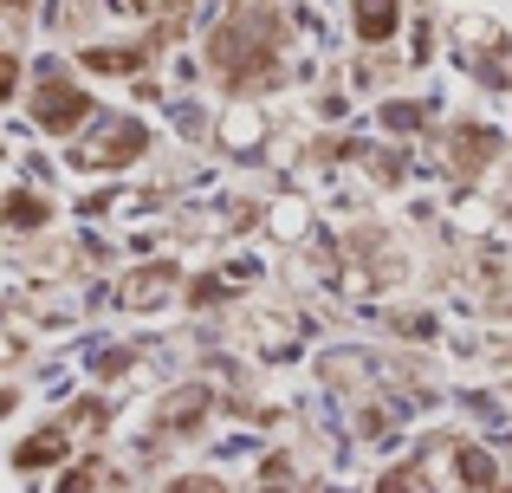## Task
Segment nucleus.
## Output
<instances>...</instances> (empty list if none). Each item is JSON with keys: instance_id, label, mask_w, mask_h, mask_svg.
<instances>
[{"instance_id": "nucleus-7", "label": "nucleus", "mask_w": 512, "mask_h": 493, "mask_svg": "<svg viewBox=\"0 0 512 493\" xmlns=\"http://www.w3.org/2000/svg\"><path fill=\"white\" fill-rule=\"evenodd\" d=\"M7 215H13V228H33V221H46V208H39L33 195H13V202H7Z\"/></svg>"}, {"instance_id": "nucleus-8", "label": "nucleus", "mask_w": 512, "mask_h": 493, "mask_svg": "<svg viewBox=\"0 0 512 493\" xmlns=\"http://www.w3.org/2000/svg\"><path fill=\"white\" fill-rule=\"evenodd\" d=\"M59 493H91V468H78V474H72V481H65Z\"/></svg>"}, {"instance_id": "nucleus-6", "label": "nucleus", "mask_w": 512, "mask_h": 493, "mask_svg": "<svg viewBox=\"0 0 512 493\" xmlns=\"http://www.w3.org/2000/svg\"><path fill=\"white\" fill-rule=\"evenodd\" d=\"M461 481H474V487H487V481H493V461L480 455V448H467V455H461Z\"/></svg>"}, {"instance_id": "nucleus-4", "label": "nucleus", "mask_w": 512, "mask_h": 493, "mask_svg": "<svg viewBox=\"0 0 512 493\" xmlns=\"http://www.w3.org/2000/svg\"><path fill=\"white\" fill-rule=\"evenodd\" d=\"M59 455H65V435L46 429V435H33V442L20 448V468H39V461H59Z\"/></svg>"}, {"instance_id": "nucleus-9", "label": "nucleus", "mask_w": 512, "mask_h": 493, "mask_svg": "<svg viewBox=\"0 0 512 493\" xmlns=\"http://www.w3.org/2000/svg\"><path fill=\"white\" fill-rule=\"evenodd\" d=\"M169 493H221V487H214V481H175Z\"/></svg>"}, {"instance_id": "nucleus-3", "label": "nucleus", "mask_w": 512, "mask_h": 493, "mask_svg": "<svg viewBox=\"0 0 512 493\" xmlns=\"http://www.w3.org/2000/svg\"><path fill=\"white\" fill-rule=\"evenodd\" d=\"M137 150H143V130H137V124H117V137L98 143V163H130Z\"/></svg>"}, {"instance_id": "nucleus-1", "label": "nucleus", "mask_w": 512, "mask_h": 493, "mask_svg": "<svg viewBox=\"0 0 512 493\" xmlns=\"http://www.w3.org/2000/svg\"><path fill=\"white\" fill-rule=\"evenodd\" d=\"M91 104H85V91H72V85H59V72H52V85H46V98H39V117H46L52 130H72L78 117H85Z\"/></svg>"}, {"instance_id": "nucleus-5", "label": "nucleus", "mask_w": 512, "mask_h": 493, "mask_svg": "<svg viewBox=\"0 0 512 493\" xmlns=\"http://www.w3.org/2000/svg\"><path fill=\"white\" fill-rule=\"evenodd\" d=\"M493 150H500V143H493L487 130H480V137H461V150H454V156H461V169H480V163H487Z\"/></svg>"}, {"instance_id": "nucleus-2", "label": "nucleus", "mask_w": 512, "mask_h": 493, "mask_svg": "<svg viewBox=\"0 0 512 493\" xmlns=\"http://www.w3.org/2000/svg\"><path fill=\"white\" fill-rule=\"evenodd\" d=\"M396 20H402V13H396V0H357V33L370 39V46L396 33Z\"/></svg>"}, {"instance_id": "nucleus-10", "label": "nucleus", "mask_w": 512, "mask_h": 493, "mask_svg": "<svg viewBox=\"0 0 512 493\" xmlns=\"http://www.w3.org/2000/svg\"><path fill=\"white\" fill-rule=\"evenodd\" d=\"M383 493H409V474H389V481H383Z\"/></svg>"}]
</instances>
